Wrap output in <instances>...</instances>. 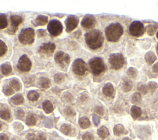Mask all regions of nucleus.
<instances>
[{
  "instance_id": "f257e3e1",
  "label": "nucleus",
  "mask_w": 158,
  "mask_h": 140,
  "mask_svg": "<svg viewBox=\"0 0 158 140\" xmlns=\"http://www.w3.org/2000/svg\"><path fill=\"white\" fill-rule=\"evenodd\" d=\"M85 39L88 47L93 50L101 48L104 43L103 33L99 30H93L87 33Z\"/></svg>"
},
{
  "instance_id": "f03ea898",
  "label": "nucleus",
  "mask_w": 158,
  "mask_h": 140,
  "mask_svg": "<svg viewBox=\"0 0 158 140\" xmlns=\"http://www.w3.org/2000/svg\"><path fill=\"white\" fill-rule=\"evenodd\" d=\"M124 32L123 27L119 23H113L106 27L105 34L107 40L111 42L119 41Z\"/></svg>"
},
{
  "instance_id": "7ed1b4c3",
  "label": "nucleus",
  "mask_w": 158,
  "mask_h": 140,
  "mask_svg": "<svg viewBox=\"0 0 158 140\" xmlns=\"http://www.w3.org/2000/svg\"><path fill=\"white\" fill-rule=\"evenodd\" d=\"M89 65L92 73L95 76H100L106 70L105 64L101 58L95 57L92 58L89 61Z\"/></svg>"
},
{
  "instance_id": "20e7f679",
  "label": "nucleus",
  "mask_w": 158,
  "mask_h": 140,
  "mask_svg": "<svg viewBox=\"0 0 158 140\" xmlns=\"http://www.w3.org/2000/svg\"><path fill=\"white\" fill-rule=\"evenodd\" d=\"M109 62L111 68L117 70L121 69L124 66L125 58L123 54L121 53H114L110 55Z\"/></svg>"
},
{
  "instance_id": "39448f33",
  "label": "nucleus",
  "mask_w": 158,
  "mask_h": 140,
  "mask_svg": "<svg viewBox=\"0 0 158 140\" xmlns=\"http://www.w3.org/2000/svg\"><path fill=\"white\" fill-rule=\"evenodd\" d=\"M35 39V32L31 28H27L21 31L19 35V41L24 44H30L33 43Z\"/></svg>"
},
{
  "instance_id": "423d86ee",
  "label": "nucleus",
  "mask_w": 158,
  "mask_h": 140,
  "mask_svg": "<svg viewBox=\"0 0 158 140\" xmlns=\"http://www.w3.org/2000/svg\"><path fill=\"white\" fill-rule=\"evenodd\" d=\"M129 33L132 36L140 37L145 33V27L140 21H134L129 27Z\"/></svg>"
},
{
  "instance_id": "0eeeda50",
  "label": "nucleus",
  "mask_w": 158,
  "mask_h": 140,
  "mask_svg": "<svg viewBox=\"0 0 158 140\" xmlns=\"http://www.w3.org/2000/svg\"><path fill=\"white\" fill-rule=\"evenodd\" d=\"M72 70L77 76H82L88 70L87 65L81 59H76L72 64Z\"/></svg>"
},
{
  "instance_id": "6e6552de",
  "label": "nucleus",
  "mask_w": 158,
  "mask_h": 140,
  "mask_svg": "<svg viewBox=\"0 0 158 140\" xmlns=\"http://www.w3.org/2000/svg\"><path fill=\"white\" fill-rule=\"evenodd\" d=\"M48 30L49 33L54 36H58L60 35L63 30V27L62 24L57 20H52L48 25Z\"/></svg>"
},
{
  "instance_id": "1a4fd4ad",
  "label": "nucleus",
  "mask_w": 158,
  "mask_h": 140,
  "mask_svg": "<svg viewBox=\"0 0 158 140\" xmlns=\"http://www.w3.org/2000/svg\"><path fill=\"white\" fill-rule=\"evenodd\" d=\"M17 68L23 72H27L30 70L32 68V62L27 56L23 55L20 58L17 64Z\"/></svg>"
},
{
  "instance_id": "9d476101",
  "label": "nucleus",
  "mask_w": 158,
  "mask_h": 140,
  "mask_svg": "<svg viewBox=\"0 0 158 140\" xmlns=\"http://www.w3.org/2000/svg\"><path fill=\"white\" fill-rule=\"evenodd\" d=\"M54 60L60 66L65 67L70 62V56L63 51H58L54 56Z\"/></svg>"
},
{
  "instance_id": "9b49d317",
  "label": "nucleus",
  "mask_w": 158,
  "mask_h": 140,
  "mask_svg": "<svg viewBox=\"0 0 158 140\" xmlns=\"http://www.w3.org/2000/svg\"><path fill=\"white\" fill-rule=\"evenodd\" d=\"M79 23V19L78 17L70 15L66 19V21H65V24L66 27V32L69 33L73 31L77 27Z\"/></svg>"
},
{
  "instance_id": "f8f14e48",
  "label": "nucleus",
  "mask_w": 158,
  "mask_h": 140,
  "mask_svg": "<svg viewBox=\"0 0 158 140\" xmlns=\"http://www.w3.org/2000/svg\"><path fill=\"white\" fill-rule=\"evenodd\" d=\"M56 49V46L53 43H46L42 44L39 48V53L46 56H51Z\"/></svg>"
},
{
  "instance_id": "ddd939ff",
  "label": "nucleus",
  "mask_w": 158,
  "mask_h": 140,
  "mask_svg": "<svg viewBox=\"0 0 158 140\" xmlns=\"http://www.w3.org/2000/svg\"><path fill=\"white\" fill-rule=\"evenodd\" d=\"M96 19L93 15L88 14L84 17L82 21V26L85 29H91L96 24Z\"/></svg>"
},
{
  "instance_id": "4468645a",
  "label": "nucleus",
  "mask_w": 158,
  "mask_h": 140,
  "mask_svg": "<svg viewBox=\"0 0 158 140\" xmlns=\"http://www.w3.org/2000/svg\"><path fill=\"white\" fill-rule=\"evenodd\" d=\"M10 19L11 27L10 30H9V32L11 33H15L17 30V27H19V25L23 22V19L18 15H13L11 16Z\"/></svg>"
},
{
  "instance_id": "2eb2a0df",
  "label": "nucleus",
  "mask_w": 158,
  "mask_h": 140,
  "mask_svg": "<svg viewBox=\"0 0 158 140\" xmlns=\"http://www.w3.org/2000/svg\"><path fill=\"white\" fill-rule=\"evenodd\" d=\"M48 17L43 15H39L37 16V17L35 20L32 21L33 24L37 27V26H44L48 23Z\"/></svg>"
},
{
  "instance_id": "dca6fc26",
  "label": "nucleus",
  "mask_w": 158,
  "mask_h": 140,
  "mask_svg": "<svg viewBox=\"0 0 158 140\" xmlns=\"http://www.w3.org/2000/svg\"><path fill=\"white\" fill-rule=\"evenodd\" d=\"M103 94L108 97L113 96L114 93V88L111 83H108L103 88Z\"/></svg>"
},
{
  "instance_id": "f3484780",
  "label": "nucleus",
  "mask_w": 158,
  "mask_h": 140,
  "mask_svg": "<svg viewBox=\"0 0 158 140\" xmlns=\"http://www.w3.org/2000/svg\"><path fill=\"white\" fill-rule=\"evenodd\" d=\"M133 88V82L129 78L125 77L123 79L122 82V90L124 92L131 91Z\"/></svg>"
},
{
  "instance_id": "a211bd4d",
  "label": "nucleus",
  "mask_w": 158,
  "mask_h": 140,
  "mask_svg": "<svg viewBox=\"0 0 158 140\" xmlns=\"http://www.w3.org/2000/svg\"><path fill=\"white\" fill-rule=\"evenodd\" d=\"M145 59L148 65H152L156 59V56L154 52L148 51L145 56Z\"/></svg>"
},
{
  "instance_id": "6ab92c4d",
  "label": "nucleus",
  "mask_w": 158,
  "mask_h": 140,
  "mask_svg": "<svg viewBox=\"0 0 158 140\" xmlns=\"http://www.w3.org/2000/svg\"><path fill=\"white\" fill-rule=\"evenodd\" d=\"M0 70H1V73L4 75V76H6L10 75L12 72V67L11 64L7 62L3 64L1 67H0Z\"/></svg>"
},
{
  "instance_id": "aec40b11",
  "label": "nucleus",
  "mask_w": 158,
  "mask_h": 140,
  "mask_svg": "<svg viewBox=\"0 0 158 140\" xmlns=\"http://www.w3.org/2000/svg\"><path fill=\"white\" fill-rule=\"evenodd\" d=\"M131 116L134 119H137L140 117L142 114V109L136 106H133L131 108Z\"/></svg>"
},
{
  "instance_id": "412c9836",
  "label": "nucleus",
  "mask_w": 158,
  "mask_h": 140,
  "mask_svg": "<svg viewBox=\"0 0 158 140\" xmlns=\"http://www.w3.org/2000/svg\"><path fill=\"white\" fill-rule=\"evenodd\" d=\"M114 133L116 136H120L126 133L125 127L120 124L116 125L114 128Z\"/></svg>"
},
{
  "instance_id": "4be33fe9",
  "label": "nucleus",
  "mask_w": 158,
  "mask_h": 140,
  "mask_svg": "<svg viewBox=\"0 0 158 140\" xmlns=\"http://www.w3.org/2000/svg\"><path fill=\"white\" fill-rule=\"evenodd\" d=\"M98 135L101 138L105 139L109 135V130L106 127L102 126L98 130Z\"/></svg>"
},
{
  "instance_id": "5701e85b",
  "label": "nucleus",
  "mask_w": 158,
  "mask_h": 140,
  "mask_svg": "<svg viewBox=\"0 0 158 140\" xmlns=\"http://www.w3.org/2000/svg\"><path fill=\"white\" fill-rule=\"evenodd\" d=\"M39 85L42 88H48L51 85V81L47 78L42 77L39 80Z\"/></svg>"
},
{
  "instance_id": "b1692460",
  "label": "nucleus",
  "mask_w": 158,
  "mask_h": 140,
  "mask_svg": "<svg viewBox=\"0 0 158 140\" xmlns=\"http://www.w3.org/2000/svg\"><path fill=\"white\" fill-rule=\"evenodd\" d=\"M142 101V95L140 93H135L132 96L131 98V102L132 103L134 104H141V102Z\"/></svg>"
},
{
  "instance_id": "393cba45",
  "label": "nucleus",
  "mask_w": 158,
  "mask_h": 140,
  "mask_svg": "<svg viewBox=\"0 0 158 140\" xmlns=\"http://www.w3.org/2000/svg\"><path fill=\"white\" fill-rule=\"evenodd\" d=\"M43 109L46 114H50L53 111V106L49 101H46L43 104Z\"/></svg>"
},
{
  "instance_id": "a878e982",
  "label": "nucleus",
  "mask_w": 158,
  "mask_h": 140,
  "mask_svg": "<svg viewBox=\"0 0 158 140\" xmlns=\"http://www.w3.org/2000/svg\"><path fill=\"white\" fill-rule=\"evenodd\" d=\"M157 29H158V24H150L147 26L146 30L148 35L153 36L156 32Z\"/></svg>"
},
{
  "instance_id": "bb28decb",
  "label": "nucleus",
  "mask_w": 158,
  "mask_h": 140,
  "mask_svg": "<svg viewBox=\"0 0 158 140\" xmlns=\"http://www.w3.org/2000/svg\"><path fill=\"white\" fill-rule=\"evenodd\" d=\"M10 87L14 90L18 91H20L21 89V83L19 81V80H18L17 79H13V80H11L10 81Z\"/></svg>"
},
{
  "instance_id": "cd10ccee",
  "label": "nucleus",
  "mask_w": 158,
  "mask_h": 140,
  "mask_svg": "<svg viewBox=\"0 0 158 140\" xmlns=\"http://www.w3.org/2000/svg\"><path fill=\"white\" fill-rule=\"evenodd\" d=\"M80 127L83 129L88 128L90 126V121L87 117H82L79 120Z\"/></svg>"
},
{
  "instance_id": "c85d7f7f",
  "label": "nucleus",
  "mask_w": 158,
  "mask_h": 140,
  "mask_svg": "<svg viewBox=\"0 0 158 140\" xmlns=\"http://www.w3.org/2000/svg\"><path fill=\"white\" fill-rule=\"evenodd\" d=\"M127 75L129 79H135L138 76V70L134 67H130L127 71Z\"/></svg>"
},
{
  "instance_id": "c756f323",
  "label": "nucleus",
  "mask_w": 158,
  "mask_h": 140,
  "mask_svg": "<svg viewBox=\"0 0 158 140\" xmlns=\"http://www.w3.org/2000/svg\"><path fill=\"white\" fill-rule=\"evenodd\" d=\"M11 100L15 105H20L24 102V98L21 95H17L13 96Z\"/></svg>"
},
{
  "instance_id": "7c9ffc66",
  "label": "nucleus",
  "mask_w": 158,
  "mask_h": 140,
  "mask_svg": "<svg viewBox=\"0 0 158 140\" xmlns=\"http://www.w3.org/2000/svg\"><path fill=\"white\" fill-rule=\"evenodd\" d=\"M146 87L148 89V91L150 93H154L158 88V85L155 81H150L147 83Z\"/></svg>"
},
{
  "instance_id": "2f4dec72",
  "label": "nucleus",
  "mask_w": 158,
  "mask_h": 140,
  "mask_svg": "<svg viewBox=\"0 0 158 140\" xmlns=\"http://www.w3.org/2000/svg\"><path fill=\"white\" fill-rule=\"evenodd\" d=\"M27 97L29 100L32 101H35L36 100H38V99L40 97V95L39 94V93L36 92V91H30L29 92V93H28Z\"/></svg>"
},
{
  "instance_id": "473e14b6",
  "label": "nucleus",
  "mask_w": 158,
  "mask_h": 140,
  "mask_svg": "<svg viewBox=\"0 0 158 140\" xmlns=\"http://www.w3.org/2000/svg\"><path fill=\"white\" fill-rule=\"evenodd\" d=\"M7 26V21L5 14H0V29H4Z\"/></svg>"
},
{
  "instance_id": "72a5a7b5",
  "label": "nucleus",
  "mask_w": 158,
  "mask_h": 140,
  "mask_svg": "<svg viewBox=\"0 0 158 140\" xmlns=\"http://www.w3.org/2000/svg\"><path fill=\"white\" fill-rule=\"evenodd\" d=\"M36 123V120L34 115L30 114L28 116V117L26 119V124L27 125L29 126H33L35 125Z\"/></svg>"
},
{
  "instance_id": "f704fd0d",
  "label": "nucleus",
  "mask_w": 158,
  "mask_h": 140,
  "mask_svg": "<svg viewBox=\"0 0 158 140\" xmlns=\"http://www.w3.org/2000/svg\"><path fill=\"white\" fill-rule=\"evenodd\" d=\"M61 132L66 135H69L72 132L71 127L68 124H64L61 127Z\"/></svg>"
},
{
  "instance_id": "c9c22d12",
  "label": "nucleus",
  "mask_w": 158,
  "mask_h": 140,
  "mask_svg": "<svg viewBox=\"0 0 158 140\" xmlns=\"http://www.w3.org/2000/svg\"><path fill=\"white\" fill-rule=\"evenodd\" d=\"M0 118H1L3 120H7L11 118V114L10 112L7 110H0Z\"/></svg>"
},
{
  "instance_id": "e433bc0d",
  "label": "nucleus",
  "mask_w": 158,
  "mask_h": 140,
  "mask_svg": "<svg viewBox=\"0 0 158 140\" xmlns=\"http://www.w3.org/2000/svg\"><path fill=\"white\" fill-rule=\"evenodd\" d=\"M54 80L57 84H61L64 82L65 80V76L62 73H56L54 77Z\"/></svg>"
},
{
  "instance_id": "4c0bfd02",
  "label": "nucleus",
  "mask_w": 158,
  "mask_h": 140,
  "mask_svg": "<svg viewBox=\"0 0 158 140\" xmlns=\"http://www.w3.org/2000/svg\"><path fill=\"white\" fill-rule=\"evenodd\" d=\"M137 89L139 93L143 95H146L147 93L148 92L147 87H146V85H145V84H142V83L139 84V85H138Z\"/></svg>"
},
{
  "instance_id": "58836bf2",
  "label": "nucleus",
  "mask_w": 158,
  "mask_h": 140,
  "mask_svg": "<svg viewBox=\"0 0 158 140\" xmlns=\"http://www.w3.org/2000/svg\"><path fill=\"white\" fill-rule=\"evenodd\" d=\"M3 91L4 93V95L6 96H11L14 93L13 89L9 85H5L3 87Z\"/></svg>"
},
{
  "instance_id": "ea45409f",
  "label": "nucleus",
  "mask_w": 158,
  "mask_h": 140,
  "mask_svg": "<svg viewBox=\"0 0 158 140\" xmlns=\"http://www.w3.org/2000/svg\"><path fill=\"white\" fill-rule=\"evenodd\" d=\"M7 50V46L4 41L0 40V57L3 56L6 53Z\"/></svg>"
},
{
  "instance_id": "a19ab883",
  "label": "nucleus",
  "mask_w": 158,
  "mask_h": 140,
  "mask_svg": "<svg viewBox=\"0 0 158 140\" xmlns=\"http://www.w3.org/2000/svg\"><path fill=\"white\" fill-rule=\"evenodd\" d=\"M94 110L96 114H98V115H99L101 116H103L105 114V110H104L103 107H101V106H96L94 109Z\"/></svg>"
},
{
  "instance_id": "79ce46f5",
  "label": "nucleus",
  "mask_w": 158,
  "mask_h": 140,
  "mask_svg": "<svg viewBox=\"0 0 158 140\" xmlns=\"http://www.w3.org/2000/svg\"><path fill=\"white\" fill-rule=\"evenodd\" d=\"M64 113L68 116H75V114H76L75 111H74L72 108H70L69 107H68L65 109Z\"/></svg>"
},
{
  "instance_id": "37998d69",
  "label": "nucleus",
  "mask_w": 158,
  "mask_h": 140,
  "mask_svg": "<svg viewBox=\"0 0 158 140\" xmlns=\"http://www.w3.org/2000/svg\"><path fill=\"white\" fill-rule=\"evenodd\" d=\"M83 140H95L93 136L90 133H86L82 136Z\"/></svg>"
},
{
  "instance_id": "c03bdc74",
  "label": "nucleus",
  "mask_w": 158,
  "mask_h": 140,
  "mask_svg": "<svg viewBox=\"0 0 158 140\" xmlns=\"http://www.w3.org/2000/svg\"><path fill=\"white\" fill-rule=\"evenodd\" d=\"M16 115L18 119H22L24 116V112L22 109H19L16 112Z\"/></svg>"
},
{
  "instance_id": "a18cd8bd",
  "label": "nucleus",
  "mask_w": 158,
  "mask_h": 140,
  "mask_svg": "<svg viewBox=\"0 0 158 140\" xmlns=\"http://www.w3.org/2000/svg\"><path fill=\"white\" fill-rule=\"evenodd\" d=\"M37 34H38V36L39 38H42V37L45 36L46 34V30L44 29H39L37 31Z\"/></svg>"
},
{
  "instance_id": "49530a36",
  "label": "nucleus",
  "mask_w": 158,
  "mask_h": 140,
  "mask_svg": "<svg viewBox=\"0 0 158 140\" xmlns=\"http://www.w3.org/2000/svg\"><path fill=\"white\" fill-rule=\"evenodd\" d=\"M26 138L28 140H36L37 139V136L33 133H29L27 135Z\"/></svg>"
},
{
  "instance_id": "de8ad7c7",
  "label": "nucleus",
  "mask_w": 158,
  "mask_h": 140,
  "mask_svg": "<svg viewBox=\"0 0 158 140\" xmlns=\"http://www.w3.org/2000/svg\"><path fill=\"white\" fill-rule=\"evenodd\" d=\"M64 97L65 99H66V100L68 101H70L72 100V96L69 93H66V94L64 95Z\"/></svg>"
},
{
  "instance_id": "09e8293b",
  "label": "nucleus",
  "mask_w": 158,
  "mask_h": 140,
  "mask_svg": "<svg viewBox=\"0 0 158 140\" xmlns=\"http://www.w3.org/2000/svg\"><path fill=\"white\" fill-rule=\"evenodd\" d=\"M152 70L155 73H158V62H156L153 65V66L152 67Z\"/></svg>"
},
{
  "instance_id": "8fccbe9b",
  "label": "nucleus",
  "mask_w": 158,
  "mask_h": 140,
  "mask_svg": "<svg viewBox=\"0 0 158 140\" xmlns=\"http://www.w3.org/2000/svg\"><path fill=\"white\" fill-rule=\"evenodd\" d=\"M93 122H94V124H95V125H98L99 123V118L96 116L94 115L93 117Z\"/></svg>"
},
{
  "instance_id": "3c124183",
  "label": "nucleus",
  "mask_w": 158,
  "mask_h": 140,
  "mask_svg": "<svg viewBox=\"0 0 158 140\" xmlns=\"http://www.w3.org/2000/svg\"><path fill=\"white\" fill-rule=\"evenodd\" d=\"M36 140H46V139L45 136L43 135L40 134L38 136H37V139Z\"/></svg>"
},
{
  "instance_id": "603ef678",
  "label": "nucleus",
  "mask_w": 158,
  "mask_h": 140,
  "mask_svg": "<svg viewBox=\"0 0 158 140\" xmlns=\"http://www.w3.org/2000/svg\"><path fill=\"white\" fill-rule=\"evenodd\" d=\"M0 140H9V138L6 135H1L0 136Z\"/></svg>"
},
{
  "instance_id": "864d4df0",
  "label": "nucleus",
  "mask_w": 158,
  "mask_h": 140,
  "mask_svg": "<svg viewBox=\"0 0 158 140\" xmlns=\"http://www.w3.org/2000/svg\"><path fill=\"white\" fill-rule=\"evenodd\" d=\"M122 140H131V139H130L129 138H128V137H125V138H124Z\"/></svg>"
},
{
  "instance_id": "5fc2aeb1",
  "label": "nucleus",
  "mask_w": 158,
  "mask_h": 140,
  "mask_svg": "<svg viewBox=\"0 0 158 140\" xmlns=\"http://www.w3.org/2000/svg\"><path fill=\"white\" fill-rule=\"evenodd\" d=\"M156 52H157V54L158 55V43L156 45Z\"/></svg>"
},
{
  "instance_id": "6e6d98bb",
  "label": "nucleus",
  "mask_w": 158,
  "mask_h": 140,
  "mask_svg": "<svg viewBox=\"0 0 158 140\" xmlns=\"http://www.w3.org/2000/svg\"><path fill=\"white\" fill-rule=\"evenodd\" d=\"M156 38L158 40V32H157V33H156Z\"/></svg>"
},
{
  "instance_id": "4d7b16f0",
  "label": "nucleus",
  "mask_w": 158,
  "mask_h": 140,
  "mask_svg": "<svg viewBox=\"0 0 158 140\" xmlns=\"http://www.w3.org/2000/svg\"><path fill=\"white\" fill-rule=\"evenodd\" d=\"M1 124H0V130H1Z\"/></svg>"
},
{
  "instance_id": "13d9d810",
  "label": "nucleus",
  "mask_w": 158,
  "mask_h": 140,
  "mask_svg": "<svg viewBox=\"0 0 158 140\" xmlns=\"http://www.w3.org/2000/svg\"><path fill=\"white\" fill-rule=\"evenodd\" d=\"M12 140H16V139H12Z\"/></svg>"
}]
</instances>
